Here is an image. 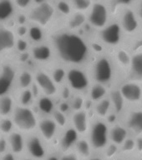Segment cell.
<instances>
[{
	"mask_svg": "<svg viewBox=\"0 0 142 160\" xmlns=\"http://www.w3.org/2000/svg\"><path fill=\"white\" fill-rule=\"evenodd\" d=\"M135 138L132 135L125 140V142L120 146V157H130L135 155Z\"/></svg>",
	"mask_w": 142,
	"mask_h": 160,
	"instance_id": "cell-32",
	"label": "cell"
},
{
	"mask_svg": "<svg viewBox=\"0 0 142 160\" xmlns=\"http://www.w3.org/2000/svg\"><path fill=\"white\" fill-rule=\"evenodd\" d=\"M29 41H27L25 38H18L16 41L15 48L20 53L26 52V51L29 49Z\"/></svg>",
	"mask_w": 142,
	"mask_h": 160,
	"instance_id": "cell-46",
	"label": "cell"
},
{
	"mask_svg": "<svg viewBox=\"0 0 142 160\" xmlns=\"http://www.w3.org/2000/svg\"><path fill=\"white\" fill-rule=\"evenodd\" d=\"M127 107H139L142 97V84L131 80H123L117 85Z\"/></svg>",
	"mask_w": 142,
	"mask_h": 160,
	"instance_id": "cell-12",
	"label": "cell"
},
{
	"mask_svg": "<svg viewBox=\"0 0 142 160\" xmlns=\"http://www.w3.org/2000/svg\"><path fill=\"white\" fill-rule=\"evenodd\" d=\"M87 160H105V158L102 157V155H96V156H91Z\"/></svg>",
	"mask_w": 142,
	"mask_h": 160,
	"instance_id": "cell-55",
	"label": "cell"
},
{
	"mask_svg": "<svg viewBox=\"0 0 142 160\" xmlns=\"http://www.w3.org/2000/svg\"><path fill=\"white\" fill-rule=\"evenodd\" d=\"M109 131L110 126L105 120L96 118L91 122L88 132V140L92 147L93 151L101 152L110 143Z\"/></svg>",
	"mask_w": 142,
	"mask_h": 160,
	"instance_id": "cell-7",
	"label": "cell"
},
{
	"mask_svg": "<svg viewBox=\"0 0 142 160\" xmlns=\"http://www.w3.org/2000/svg\"><path fill=\"white\" fill-rule=\"evenodd\" d=\"M90 67L89 74L92 82L101 83L109 88L117 86V72L112 58L107 51L96 52Z\"/></svg>",
	"mask_w": 142,
	"mask_h": 160,
	"instance_id": "cell-2",
	"label": "cell"
},
{
	"mask_svg": "<svg viewBox=\"0 0 142 160\" xmlns=\"http://www.w3.org/2000/svg\"><path fill=\"white\" fill-rule=\"evenodd\" d=\"M34 99V95H33L32 92L30 88H27V89H23L22 92H20L19 98V106H23V107H29V105L32 103L33 100Z\"/></svg>",
	"mask_w": 142,
	"mask_h": 160,
	"instance_id": "cell-40",
	"label": "cell"
},
{
	"mask_svg": "<svg viewBox=\"0 0 142 160\" xmlns=\"http://www.w3.org/2000/svg\"><path fill=\"white\" fill-rule=\"evenodd\" d=\"M46 160H60V158L57 157L56 155H50L46 158Z\"/></svg>",
	"mask_w": 142,
	"mask_h": 160,
	"instance_id": "cell-56",
	"label": "cell"
},
{
	"mask_svg": "<svg viewBox=\"0 0 142 160\" xmlns=\"http://www.w3.org/2000/svg\"><path fill=\"white\" fill-rule=\"evenodd\" d=\"M87 23V14L85 12H74L67 17L66 21V29L75 32L77 30L85 27V25Z\"/></svg>",
	"mask_w": 142,
	"mask_h": 160,
	"instance_id": "cell-24",
	"label": "cell"
},
{
	"mask_svg": "<svg viewBox=\"0 0 142 160\" xmlns=\"http://www.w3.org/2000/svg\"><path fill=\"white\" fill-rule=\"evenodd\" d=\"M115 160H127V159H126V158H125V157H120H120L118 158L117 159H115Z\"/></svg>",
	"mask_w": 142,
	"mask_h": 160,
	"instance_id": "cell-59",
	"label": "cell"
},
{
	"mask_svg": "<svg viewBox=\"0 0 142 160\" xmlns=\"http://www.w3.org/2000/svg\"><path fill=\"white\" fill-rule=\"evenodd\" d=\"M38 128L41 135V138L48 142H52L57 134L58 127L53 118H44L38 122Z\"/></svg>",
	"mask_w": 142,
	"mask_h": 160,
	"instance_id": "cell-19",
	"label": "cell"
},
{
	"mask_svg": "<svg viewBox=\"0 0 142 160\" xmlns=\"http://www.w3.org/2000/svg\"><path fill=\"white\" fill-rule=\"evenodd\" d=\"M14 108V100L9 94L0 97V117L9 118Z\"/></svg>",
	"mask_w": 142,
	"mask_h": 160,
	"instance_id": "cell-30",
	"label": "cell"
},
{
	"mask_svg": "<svg viewBox=\"0 0 142 160\" xmlns=\"http://www.w3.org/2000/svg\"><path fill=\"white\" fill-rule=\"evenodd\" d=\"M125 79L135 81L142 84V48L131 51L130 68Z\"/></svg>",
	"mask_w": 142,
	"mask_h": 160,
	"instance_id": "cell-15",
	"label": "cell"
},
{
	"mask_svg": "<svg viewBox=\"0 0 142 160\" xmlns=\"http://www.w3.org/2000/svg\"><path fill=\"white\" fill-rule=\"evenodd\" d=\"M140 158H141V160H142V155H141V157H140Z\"/></svg>",
	"mask_w": 142,
	"mask_h": 160,
	"instance_id": "cell-62",
	"label": "cell"
},
{
	"mask_svg": "<svg viewBox=\"0 0 142 160\" xmlns=\"http://www.w3.org/2000/svg\"><path fill=\"white\" fill-rule=\"evenodd\" d=\"M126 159L127 160H141L140 157H137V156H135V155H133V156H130V157H127L126 158Z\"/></svg>",
	"mask_w": 142,
	"mask_h": 160,
	"instance_id": "cell-57",
	"label": "cell"
},
{
	"mask_svg": "<svg viewBox=\"0 0 142 160\" xmlns=\"http://www.w3.org/2000/svg\"><path fill=\"white\" fill-rule=\"evenodd\" d=\"M133 8L135 10V13L140 20V23L142 24V0H137L133 6Z\"/></svg>",
	"mask_w": 142,
	"mask_h": 160,
	"instance_id": "cell-49",
	"label": "cell"
},
{
	"mask_svg": "<svg viewBox=\"0 0 142 160\" xmlns=\"http://www.w3.org/2000/svg\"><path fill=\"white\" fill-rule=\"evenodd\" d=\"M124 46L127 47L130 51H133V50L139 48H142V29L140 33H139V35L135 38V39L127 42V43H125Z\"/></svg>",
	"mask_w": 142,
	"mask_h": 160,
	"instance_id": "cell-45",
	"label": "cell"
},
{
	"mask_svg": "<svg viewBox=\"0 0 142 160\" xmlns=\"http://www.w3.org/2000/svg\"><path fill=\"white\" fill-rule=\"evenodd\" d=\"M28 152L34 160L44 159L47 155V150L42 138L37 135H31L25 142Z\"/></svg>",
	"mask_w": 142,
	"mask_h": 160,
	"instance_id": "cell-16",
	"label": "cell"
},
{
	"mask_svg": "<svg viewBox=\"0 0 142 160\" xmlns=\"http://www.w3.org/2000/svg\"><path fill=\"white\" fill-rule=\"evenodd\" d=\"M67 1H70V0H67Z\"/></svg>",
	"mask_w": 142,
	"mask_h": 160,
	"instance_id": "cell-63",
	"label": "cell"
},
{
	"mask_svg": "<svg viewBox=\"0 0 142 160\" xmlns=\"http://www.w3.org/2000/svg\"><path fill=\"white\" fill-rule=\"evenodd\" d=\"M70 2L75 12L87 13L95 0H70Z\"/></svg>",
	"mask_w": 142,
	"mask_h": 160,
	"instance_id": "cell-36",
	"label": "cell"
},
{
	"mask_svg": "<svg viewBox=\"0 0 142 160\" xmlns=\"http://www.w3.org/2000/svg\"><path fill=\"white\" fill-rule=\"evenodd\" d=\"M18 85L21 89H27L30 88L34 82V78L32 72L28 70H24L17 76Z\"/></svg>",
	"mask_w": 142,
	"mask_h": 160,
	"instance_id": "cell-34",
	"label": "cell"
},
{
	"mask_svg": "<svg viewBox=\"0 0 142 160\" xmlns=\"http://www.w3.org/2000/svg\"><path fill=\"white\" fill-rule=\"evenodd\" d=\"M28 11L29 12L27 16L29 21L31 22L32 24L42 28L43 29L49 27L52 23L57 14L54 2L50 0L35 3Z\"/></svg>",
	"mask_w": 142,
	"mask_h": 160,
	"instance_id": "cell-5",
	"label": "cell"
},
{
	"mask_svg": "<svg viewBox=\"0 0 142 160\" xmlns=\"http://www.w3.org/2000/svg\"><path fill=\"white\" fill-rule=\"evenodd\" d=\"M70 96V88L69 87H65L61 91V97L63 101H67Z\"/></svg>",
	"mask_w": 142,
	"mask_h": 160,
	"instance_id": "cell-53",
	"label": "cell"
},
{
	"mask_svg": "<svg viewBox=\"0 0 142 160\" xmlns=\"http://www.w3.org/2000/svg\"><path fill=\"white\" fill-rule=\"evenodd\" d=\"M8 147L11 149V152L14 155L22 154L25 148V140L23 134L19 132H11L8 138Z\"/></svg>",
	"mask_w": 142,
	"mask_h": 160,
	"instance_id": "cell-25",
	"label": "cell"
},
{
	"mask_svg": "<svg viewBox=\"0 0 142 160\" xmlns=\"http://www.w3.org/2000/svg\"><path fill=\"white\" fill-rule=\"evenodd\" d=\"M16 11L13 0H0V23L12 19L15 17Z\"/></svg>",
	"mask_w": 142,
	"mask_h": 160,
	"instance_id": "cell-28",
	"label": "cell"
},
{
	"mask_svg": "<svg viewBox=\"0 0 142 160\" xmlns=\"http://www.w3.org/2000/svg\"><path fill=\"white\" fill-rule=\"evenodd\" d=\"M38 108L44 114L49 115L55 110V105L53 99L48 96L39 97L38 100Z\"/></svg>",
	"mask_w": 142,
	"mask_h": 160,
	"instance_id": "cell-33",
	"label": "cell"
},
{
	"mask_svg": "<svg viewBox=\"0 0 142 160\" xmlns=\"http://www.w3.org/2000/svg\"><path fill=\"white\" fill-rule=\"evenodd\" d=\"M54 5H55L56 12L66 18L69 17L74 12L71 3L70 1H67V0H56V2H54Z\"/></svg>",
	"mask_w": 142,
	"mask_h": 160,
	"instance_id": "cell-35",
	"label": "cell"
},
{
	"mask_svg": "<svg viewBox=\"0 0 142 160\" xmlns=\"http://www.w3.org/2000/svg\"><path fill=\"white\" fill-rule=\"evenodd\" d=\"M60 160H80V157L75 152H65L62 157L60 158Z\"/></svg>",
	"mask_w": 142,
	"mask_h": 160,
	"instance_id": "cell-51",
	"label": "cell"
},
{
	"mask_svg": "<svg viewBox=\"0 0 142 160\" xmlns=\"http://www.w3.org/2000/svg\"><path fill=\"white\" fill-rule=\"evenodd\" d=\"M130 135V132L127 128L120 122H118L110 126V131H109L110 142H112L119 147L125 142V140Z\"/></svg>",
	"mask_w": 142,
	"mask_h": 160,
	"instance_id": "cell-21",
	"label": "cell"
},
{
	"mask_svg": "<svg viewBox=\"0 0 142 160\" xmlns=\"http://www.w3.org/2000/svg\"><path fill=\"white\" fill-rule=\"evenodd\" d=\"M17 38L11 28L0 26V55L12 51L15 48Z\"/></svg>",
	"mask_w": 142,
	"mask_h": 160,
	"instance_id": "cell-17",
	"label": "cell"
},
{
	"mask_svg": "<svg viewBox=\"0 0 142 160\" xmlns=\"http://www.w3.org/2000/svg\"><path fill=\"white\" fill-rule=\"evenodd\" d=\"M25 160H34V159H32V158H27V159H25Z\"/></svg>",
	"mask_w": 142,
	"mask_h": 160,
	"instance_id": "cell-61",
	"label": "cell"
},
{
	"mask_svg": "<svg viewBox=\"0 0 142 160\" xmlns=\"http://www.w3.org/2000/svg\"><path fill=\"white\" fill-rule=\"evenodd\" d=\"M107 52L110 53L116 69L119 84L127 77L131 61V51L127 47L123 45Z\"/></svg>",
	"mask_w": 142,
	"mask_h": 160,
	"instance_id": "cell-9",
	"label": "cell"
},
{
	"mask_svg": "<svg viewBox=\"0 0 142 160\" xmlns=\"http://www.w3.org/2000/svg\"><path fill=\"white\" fill-rule=\"evenodd\" d=\"M13 122L21 132H32L38 127L37 116L29 107H15L13 112Z\"/></svg>",
	"mask_w": 142,
	"mask_h": 160,
	"instance_id": "cell-8",
	"label": "cell"
},
{
	"mask_svg": "<svg viewBox=\"0 0 142 160\" xmlns=\"http://www.w3.org/2000/svg\"><path fill=\"white\" fill-rule=\"evenodd\" d=\"M53 48L50 45L45 43H38L32 48L31 56L35 61L45 62L50 61L53 56Z\"/></svg>",
	"mask_w": 142,
	"mask_h": 160,
	"instance_id": "cell-22",
	"label": "cell"
},
{
	"mask_svg": "<svg viewBox=\"0 0 142 160\" xmlns=\"http://www.w3.org/2000/svg\"><path fill=\"white\" fill-rule=\"evenodd\" d=\"M28 28L29 26L27 25H17V28L14 30L16 37L18 38H25L28 36Z\"/></svg>",
	"mask_w": 142,
	"mask_h": 160,
	"instance_id": "cell-47",
	"label": "cell"
},
{
	"mask_svg": "<svg viewBox=\"0 0 142 160\" xmlns=\"http://www.w3.org/2000/svg\"><path fill=\"white\" fill-rule=\"evenodd\" d=\"M93 111L96 116V118L105 120L110 112H112V106L109 98L106 97L99 102L94 103Z\"/></svg>",
	"mask_w": 142,
	"mask_h": 160,
	"instance_id": "cell-27",
	"label": "cell"
},
{
	"mask_svg": "<svg viewBox=\"0 0 142 160\" xmlns=\"http://www.w3.org/2000/svg\"><path fill=\"white\" fill-rule=\"evenodd\" d=\"M53 120L55 121L58 128H65L67 127L68 124V118L67 115L64 112H60V110L55 109L53 112Z\"/></svg>",
	"mask_w": 142,
	"mask_h": 160,
	"instance_id": "cell-42",
	"label": "cell"
},
{
	"mask_svg": "<svg viewBox=\"0 0 142 160\" xmlns=\"http://www.w3.org/2000/svg\"><path fill=\"white\" fill-rule=\"evenodd\" d=\"M66 81L68 87L78 92L88 91L92 83L90 74L80 67H73L68 70Z\"/></svg>",
	"mask_w": 142,
	"mask_h": 160,
	"instance_id": "cell-11",
	"label": "cell"
},
{
	"mask_svg": "<svg viewBox=\"0 0 142 160\" xmlns=\"http://www.w3.org/2000/svg\"><path fill=\"white\" fill-rule=\"evenodd\" d=\"M96 32L98 44L105 51H110L125 44V38L116 19H112L107 26Z\"/></svg>",
	"mask_w": 142,
	"mask_h": 160,
	"instance_id": "cell-3",
	"label": "cell"
},
{
	"mask_svg": "<svg viewBox=\"0 0 142 160\" xmlns=\"http://www.w3.org/2000/svg\"><path fill=\"white\" fill-rule=\"evenodd\" d=\"M110 8L111 16L115 19L117 14L124 8L133 7L137 0H105Z\"/></svg>",
	"mask_w": 142,
	"mask_h": 160,
	"instance_id": "cell-29",
	"label": "cell"
},
{
	"mask_svg": "<svg viewBox=\"0 0 142 160\" xmlns=\"http://www.w3.org/2000/svg\"><path fill=\"white\" fill-rule=\"evenodd\" d=\"M8 140L4 138H0V154L3 155L8 152Z\"/></svg>",
	"mask_w": 142,
	"mask_h": 160,
	"instance_id": "cell-50",
	"label": "cell"
},
{
	"mask_svg": "<svg viewBox=\"0 0 142 160\" xmlns=\"http://www.w3.org/2000/svg\"><path fill=\"white\" fill-rule=\"evenodd\" d=\"M120 122L134 137L142 136V108L127 107L120 117Z\"/></svg>",
	"mask_w": 142,
	"mask_h": 160,
	"instance_id": "cell-10",
	"label": "cell"
},
{
	"mask_svg": "<svg viewBox=\"0 0 142 160\" xmlns=\"http://www.w3.org/2000/svg\"><path fill=\"white\" fill-rule=\"evenodd\" d=\"M109 89H110V88L105 85L98 83V82H92L90 88L88 90L89 99L93 103L99 102L103 98L108 97Z\"/></svg>",
	"mask_w": 142,
	"mask_h": 160,
	"instance_id": "cell-26",
	"label": "cell"
},
{
	"mask_svg": "<svg viewBox=\"0 0 142 160\" xmlns=\"http://www.w3.org/2000/svg\"><path fill=\"white\" fill-rule=\"evenodd\" d=\"M51 47L61 61L74 67H80L92 59L91 45L83 36L70 30L55 32Z\"/></svg>",
	"mask_w": 142,
	"mask_h": 160,
	"instance_id": "cell-1",
	"label": "cell"
},
{
	"mask_svg": "<svg viewBox=\"0 0 142 160\" xmlns=\"http://www.w3.org/2000/svg\"><path fill=\"white\" fill-rule=\"evenodd\" d=\"M76 148V153L80 158L83 159L87 160L92 156V147L90 145L89 140L86 138H79V140L75 144Z\"/></svg>",
	"mask_w": 142,
	"mask_h": 160,
	"instance_id": "cell-31",
	"label": "cell"
},
{
	"mask_svg": "<svg viewBox=\"0 0 142 160\" xmlns=\"http://www.w3.org/2000/svg\"><path fill=\"white\" fill-rule=\"evenodd\" d=\"M70 108H72L75 112L80 111V110L84 109V107L85 105V99L82 95H76L74 97L71 102L70 103Z\"/></svg>",
	"mask_w": 142,
	"mask_h": 160,
	"instance_id": "cell-43",
	"label": "cell"
},
{
	"mask_svg": "<svg viewBox=\"0 0 142 160\" xmlns=\"http://www.w3.org/2000/svg\"><path fill=\"white\" fill-rule=\"evenodd\" d=\"M80 138V135L74 128H67L61 135L60 140V148L64 152H67L75 146Z\"/></svg>",
	"mask_w": 142,
	"mask_h": 160,
	"instance_id": "cell-23",
	"label": "cell"
},
{
	"mask_svg": "<svg viewBox=\"0 0 142 160\" xmlns=\"http://www.w3.org/2000/svg\"><path fill=\"white\" fill-rule=\"evenodd\" d=\"M66 75H67V70L65 68L59 66L53 69L50 77L55 82V84L58 86L65 82V80L66 79Z\"/></svg>",
	"mask_w": 142,
	"mask_h": 160,
	"instance_id": "cell-39",
	"label": "cell"
},
{
	"mask_svg": "<svg viewBox=\"0 0 142 160\" xmlns=\"http://www.w3.org/2000/svg\"><path fill=\"white\" fill-rule=\"evenodd\" d=\"M34 83L45 96L52 98L58 93V86L47 72L39 71L35 73Z\"/></svg>",
	"mask_w": 142,
	"mask_h": 160,
	"instance_id": "cell-14",
	"label": "cell"
},
{
	"mask_svg": "<svg viewBox=\"0 0 142 160\" xmlns=\"http://www.w3.org/2000/svg\"><path fill=\"white\" fill-rule=\"evenodd\" d=\"M16 9L19 11H27L34 4V0H13Z\"/></svg>",
	"mask_w": 142,
	"mask_h": 160,
	"instance_id": "cell-44",
	"label": "cell"
},
{
	"mask_svg": "<svg viewBox=\"0 0 142 160\" xmlns=\"http://www.w3.org/2000/svg\"><path fill=\"white\" fill-rule=\"evenodd\" d=\"M29 40L36 43H40L44 39V31L42 28L37 25L31 24L28 28V36Z\"/></svg>",
	"mask_w": 142,
	"mask_h": 160,
	"instance_id": "cell-37",
	"label": "cell"
},
{
	"mask_svg": "<svg viewBox=\"0 0 142 160\" xmlns=\"http://www.w3.org/2000/svg\"><path fill=\"white\" fill-rule=\"evenodd\" d=\"M45 1H49V0H34V4L35 3H39V2H45Z\"/></svg>",
	"mask_w": 142,
	"mask_h": 160,
	"instance_id": "cell-58",
	"label": "cell"
},
{
	"mask_svg": "<svg viewBox=\"0 0 142 160\" xmlns=\"http://www.w3.org/2000/svg\"><path fill=\"white\" fill-rule=\"evenodd\" d=\"M73 128L76 130L79 135H86L89 132L90 128V119L89 112L85 109L74 112L71 118Z\"/></svg>",
	"mask_w": 142,
	"mask_h": 160,
	"instance_id": "cell-18",
	"label": "cell"
},
{
	"mask_svg": "<svg viewBox=\"0 0 142 160\" xmlns=\"http://www.w3.org/2000/svg\"><path fill=\"white\" fill-rule=\"evenodd\" d=\"M135 138V156L141 157L142 155V136H137Z\"/></svg>",
	"mask_w": 142,
	"mask_h": 160,
	"instance_id": "cell-48",
	"label": "cell"
},
{
	"mask_svg": "<svg viewBox=\"0 0 142 160\" xmlns=\"http://www.w3.org/2000/svg\"><path fill=\"white\" fill-rule=\"evenodd\" d=\"M101 152L105 160H115L120 156V147L112 142H110Z\"/></svg>",
	"mask_w": 142,
	"mask_h": 160,
	"instance_id": "cell-38",
	"label": "cell"
},
{
	"mask_svg": "<svg viewBox=\"0 0 142 160\" xmlns=\"http://www.w3.org/2000/svg\"><path fill=\"white\" fill-rule=\"evenodd\" d=\"M139 107L142 108V97H141V100H140V105H139Z\"/></svg>",
	"mask_w": 142,
	"mask_h": 160,
	"instance_id": "cell-60",
	"label": "cell"
},
{
	"mask_svg": "<svg viewBox=\"0 0 142 160\" xmlns=\"http://www.w3.org/2000/svg\"><path fill=\"white\" fill-rule=\"evenodd\" d=\"M108 98L111 102L112 106V112L120 117L125 110L127 108V105L125 103V100L120 94L119 88L117 86H112L109 89Z\"/></svg>",
	"mask_w": 142,
	"mask_h": 160,
	"instance_id": "cell-20",
	"label": "cell"
},
{
	"mask_svg": "<svg viewBox=\"0 0 142 160\" xmlns=\"http://www.w3.org/2000/svg\"><path fill=\"white\" fill-rule=\"evenodd\" d=\"M17 81V72L13 65L4 63L0 68V97L8 94Z\"/></svg>",
	"mask_w": 142,
	"mask_h": 160,
	"instance_id": "cell-13",
	"label": "cell"
},
{
	"mask_svg": "<svg viewBox=\"0 0 142 160\" xmlns=\"http://www.w3.org/2000/svg\"><path fill=\"white\" fill-rule=\"evenodd\" d=\"M115 19L117 20L120 25L125 38V44L135 39L141 31L142 24L133 7L126 8L120 11Z\"/></svg>",
	"mask_w": 142,
	"mask_h": 160,
	"instance_id": "cell-4",
	"label": "cell"
},
{
	"mask_svg": "<svg viewBox=\"0 0 142 160\" xmlns=\"http://www.w3.org/2000/svg\"><path fill=\"white\" fill-rule=\"evenodd\" d=\"M2 160H16V158L13 153L7 152L3 155H2Z\"/></svg>",
	"mask_w": 142,
	"mask_h": 160,
	"instance_id": "cell-54",
	"label": "cell"
},
{
	"mask_svg": "<svg viewBox=\"0 0 142 160\" xmlns=\"http://www.w3.org/2000/svg\"><path fill=\"white\" fill-rule=\"evenodd\" d=\"M86 14L87 23L95 31L104 28L113 19L110 8L105 0H95Z\"/></svg>",
	"mask_w": 142,
	"mask_h": 160,
	"instance_id": "cell-6",
	"label": "cell"
},
{
	"mask_svg": "<svg viewBox=\"0 0 142 160\" xmlns=\"http://www.w3.org/2000/svg\"><path fill=\"white\" fill-rule=\"evenodd\" d=\"M70 104L67 101H63L61 102V103L60 104V107L58 108V110H60V112H64V113H67V112H69V110L70 109Z\"/></svg>",
	"mask_w": 142,
	"mask_h": 160,
	"instance_id": "cell-52",
	"label": "cell"
},
{
	"mask_svg": "<svg viewBox=\"0 0 142 160\" xmlns=\"http://www.w3.org/2000/svg\"><path fill=\"white\" fill-rule=\"evenodd\" d=\"M13 129L14 124L10 118H2V119H0V133L9 135L13 132Z\"/></svg>",
	"mask_w": 142,
	"mask_h": 160,
	"instance_id": "cell-41",
	"label": "cell"
}]
</instances>
